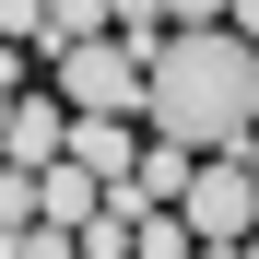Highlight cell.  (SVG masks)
Here are the masks:
<instances>
[{
    "mask_svg": "<svg viewBox=\"0 0 259 259\" xmlns=\"http://www.w3.org/2000/svg\"><path fill=\"white\" fill-rule=\"evenodd\" d=\"M142 118H153V142L236 153L259 130V35H236V24H165L153 59H142Z\"/></svg>",
    "mask_w": 259,
    "mask_h": 259,
    "instance_id": "obj_1",
    "label": "cell"
},
{
    "mask_svg": "<svg viewBox=\"0 0 259 259\" xmlns=\"http://www.w3.org/2000/svg\"><path fill=\"white\" fill-rule=\"evenodd\" d=\"M48 71H59L71 118H142V48L130 35H71V48H48Z\"/></svg>",
    "mask_w": 259,
    "mask_h": 259,
    "instance_id": "obj_2",
    "label": "cell"
},
{
    "mask_svg": "<svg viewBox=\"0 0 259 259\" xmlns=\"http://www.w3.org/2000/svg\"><path fill=\"white\" fill-rule=\"evenodd\" d=\"M177 224L200 236V247H236V236H259V177L236 153H200L189 165V189H177Z\"/></svg>",
    "mask_w": 259,
    "mask_h": 259,
    "instance_id": "obj_3",
    "label": "cell"
},
{
    "mask_svg": "<svg viewBox=\"0 0 259 259\" xmlns=\"http://www.w3.org/2000/svg\"><path fill=\"white\" fill-rule=\"evenodd\" d=\"M71 142V106L59 95H12V118H0V165H59Z\"/></svg>",
    "mask_w": 259,
    "mask_h": 259,
    "instance_id": "obj_4",
    "label": "cell"
},
{
    "mask_svg": "<svg viewBox=\"0 0 259 259\" xmlns=\"http://www.w3.org/2000/svg\"><path fill=\"white\" fill-rule=\"evenodd\" d=\"M106 212V177H82V165L59 153V165H35V224H59V236H82Z\"/></svg>",
    "mask_w": 259,
    "mask_h": 259,
    "instance_id": "obj_5",
    "label": "cell"
},
{
    "mask_svg": "<svg viewBox=\"0 0 259 259\" xmlns=\"http://www.w3.org/2000/svg\"><path fill=\"white\" fill-rule=\"evenodd\" d=\"M59 153L82 165V177H106V189H118V177H130V153H142V142H130V118H71V142H59Z\"/></svg>",
    "mask_w": 259,
    "mask_h": 259,
    "instance_id": "obj_6",
    "label": "cell"
},
{
    "mask_svg": "<svg viewBox=\"0 0 259 259\" xmlns=\"http://www.w3.org/2000/svg\"><path fill=\"white\" fill-rule=\"evenodd\" d=\"M200 236L177 224V212H130V259H189Z\"/></svg>",
    "mask_w": 259,
    "mask_h": 259,
    "instance_id": "obj_7",
    "label": "cell"
},
{
    "mask_svg": "<svg viewBox=\"0 0 259 259\" xmlns=\"http://www.w3.org/2000/svg\"><path fill=\"white\" fill-rule=\"evenodd\" d=\"M71 35H106V0H48V48H71Z\"/></svg>",
    "mask_w": 259,
    "mask_h": 259,
    "instance_id": "obj_8",
    "label": "cell"
},
{
    "mask_svg": "<svg viewBox=\"0 0 259 259\" xmlns=\"http://www.w3.org/2000/svg\"><path fill=\"white\" fill-rule=\"evenodd\" d=\"M165 24H224V0H165Z\"/></svg>",
    "mask_w": 259,
    "mask_h": 259,
    "instance_id": "obj_9",
    "label": "cell"
},
{
    "mask_svg": "<svg viewBox=\"0 0 259 259\" xmlns=\"http://www.w3.org/2000/svg\"><path fill=\"white\" fill-rule=\"evenodd\" d=\"M224 24H236V35H259V0H224Z\"/></svg>",
    "mask_w": 259,
    "mask_h": 259,
    "instance_id": "obj_10",
    "label": "cell"
},
{
    "mask_svg": "<svg viewBox=\"0 0 259 259\" xmlns=\"http://www.w3.org/2000/svg\"><path fill=\"white\" fill-rule=\"evenodd\" d=\"M189 259H259V236H236V247H189Z\"/></svg>",
    "mask_w": 259,
    "mask_h": 259,
    "instance_id": "obj_11",
    "label": "cell"
},
{
    "mask_svg": "<svg viewBox=\"0 0 259 259\" xmlns=\"http://www.w3.org/2000/svg\"><path fill=\"white\" fill-rule=\"evenodd\" d=\"M0 118H12V48H0Z\"/></svg>",
    "mask_w": 259,
    "mask_h": 259,
    "instance_id": "obj_12",
    "label": "cell"
},
{
    "mask_svg": "<svg viewBox=\"0 0 259 259\" xmlns=\"http://www.w3.org/2000/svg\"><path fill=\"white\" fill-rule=\"evenodd\" d=\"M236 165H247V177H259V130H247V142H236Z\"/></svg>",
    "mask_w": 259,
    "mask_h": 259,
    "instance_id": "obj_13",
    "label": "cell"
}]
</instances>
